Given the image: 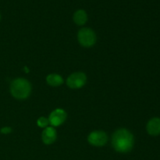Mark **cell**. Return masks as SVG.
I'll return each instance as SVG.
<instances>
[{
	"instance_id": "3",
	"label": "cell",
	"mask_w": 160,
	"mask_h": 160,
	"mask_svg": "<svg viewBox=\"0 0 160 160\" xmlns=\"http://www.w3.org/2000/svg\"><path fill=\"white\" fill-rule=\"evenodd\" d=\"M78 39L82 46L89 48L93 46L97 40L95 31L91 28H84L80 30L78 34Z\"/></svg>"
},
{
	"instance_id": "5",
	"label": "cell",
	"mask_w": 160,
	"mask_h": 160,
	"mask_svg": "<svg viewBox=\"0 0 160 160\" xmlns=\"http://www.w3.org/2000/svg\"><path fill=\"white\" fill-rule=\"evenodd\" d=\"M88 141L92 145L101 147L107 143L108 135L102 131H92L88 137Z\"/></svg>"
},
{
	"instance_id": "4",
	"label": "cell",
	"mask_w": 160,
	"mask_h": 160,
	"mask_svg": "<svg viewBox=\"0 0 160 160\" xmlns=\"http://www.w3.org/2000/svg\"><path fill=\"white\" fill-rule=\"evenodd\" d=\"M87 81V77L83 72H76L68 77L67 84L72 89H78L82 88Z\"/></svg>"
},
{
	"instance_id": "6",
	"label": "cell",
	"mask_w": 160,
	"mask_h": 160,
	"mask_svg": "<svg viewBox=\"0 0 160 160\" xmlns=\"http://www.w3.org/2000/svg\"><path fill=\"white\" fill-rule=\"evenodd\" d=\"M67 117L65 110L62 109H56L51 112L48 117V121L52 127H58L65 122Z\"/></svg>"
},
{
	"instance_id": "1",
	"label": "cell",
	"mask_w": 160,
	"mask_h": 160,
	"mask_svg": "<svg viewBox=\"0 0 160 160\" xmlns=\"http://www.w3.org/2000/svg\"><path fill=\"white\" fill-rule=\"evenodd\" d=\"M112 145L114 149L118 152H129L134 148V135L128 129L120 128L112 134Z\"/></svg>"
},
{
	"instance_id": "13",
	"label": "cell",
	"mask_w": 160,
	"mask_h": 160,
	"mask_svg": "<svg viewBox=\"0 0 160 160\" xmlns=\"http://www.w3.org/2000/svg\"><path fill=\"white\" fill-rule=\"evenodd\" d=\"M0 19H1V15H0Z\"/></svg>"
},
{
	"instance_id": "2",
	"label": "cell",
	"mask_w": 160,
	"mask_h": 160,
	"mask_svg": "<svg viewBox=\"0 0 160 160\" xmlns=\"http://www.w3.org/2000/svg\"><path fill=\"white\" fill-rule=\"evenodd\" d=\"M10 92L17 99H26L31 95V83L24 78H17L11 83Z\"/></svg>"
},
{
	"instance_id": "9",
	"label": "cell",
	"mask_w": 160,
	"mask_h": 160,
	"mask_svg": "<svg viewBox=\"0 0 160 160\" xmlns=\"http://www.w3.org/2000/svg\"><path fill=\"white\" fill-rule=\"evenodd\" d=\"M46 82L52 87H59L63 84V79L57 73H51L46 77Z\"/></svg>"
},
{
	"instance_id": "8",
	"label": "cell",
	"mask_w": 160,
	"mask_h": 160,
	"mask_svg": "<svg viewBox=\"0 0 160 160\" xmlns=\"http://www.w3.org/2000/svg\"><path fill=\"white\" fill-rule=\"evenodd\" d=\"M146 130L148 134L152 136H157L160 134V118L154 117L148 122Z\"/></svg>"
},
{
	"instance_id": "11",
	"label": "cell",
	"mask_w": 160,
	"mask_h": 160,
	"mask_svg": "<svg viewBox=\"0 0 160 160\" xmlns=\"http://www.w3.org/2000/svg\"><path fill=\"white\" fill-rule=\"evenodd\" d=\"M37 124L39 128H47L48 125L49 124V121H48V119L45 118V117H40L37 120Z\"/></svg>"
},
{
	"instance_id": "7",
	"label": "cell",
	"mask_w": 160,
	"mask_h": 160,
	"mask_svg": "<svg viewBox=\"0 0 160 160\" xmlns=\"http://www.w3.org/2000/svg\"><path fill=\"white\" fill-rule=\"evenodd\" d=\"M57 134L53 127H47L42 134V142L45 145H52L56 140Z\"/></svg>"
},
{
	"instance_id": "10",
	"label": "cell",
	"mask_w": 160,
	"mask_h": 160,
	"mask_svg": "<svg viewBox=\"0 0 160 160\" xmlns=\"http://www.w3.org/2000/svg\"><path fill=\"white\" fill-rule=\"evenodd\" d=\"M73 21L78 25H84L88 20V15L86 12L83 9H79L76 11L73 14Z\"/></svg>"
},
{
	"instance_id": "12",
	"label": "cell",
	"mask_w": 160,
	"mask_h": 160,
	"mask_svg": "<svg viewBox=\"0 0 160 160\" xmlns=\"http://www.w3.org/2000/svg\"><path fill=\"white\" fill-rule=\"evenodd\" d=\"M0 132L2 134H9V133L12 132V128H9V127H5V128H2L1 130H0Z\"/></svg>"
}]
</instances>
